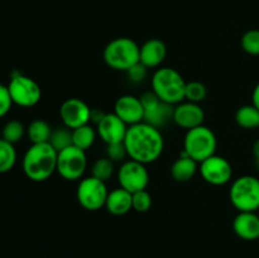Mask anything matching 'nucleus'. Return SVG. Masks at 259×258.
I'll use <instances>...</instances> for the list:
<instances>
[{"instance_id":"f3484780","label":"nucleus","mask_w":259,"mask_h":258,"mask_svg":"<svg viewBox=\"0 0 259 258\" xmlns=\"http://www.w3.org/2000/svg\"><path fill=\"white\" fill-rule=\"evenodd\" d=\"M233 230L243 240L259 239V217L257 211H239L233 220Z\"/></svg>"},{"instance_id":"72a5a7b5","label":"nucleus","mask_w":259,"mask_h":258,"mask_svg":"<svg viewBox=\"0 0 259 258\" xmlns=\"http://www.w3.org/2000/svg\"><path fill=\"white\" fill-rule=\"evenodd\" d=\"M106 113H104V111H101L100 109H91V116H90V121H93V123L98 124L99 121L101 120V119L104 118V115H105Z\"/></svg>"},{"instance_id":"cd10ccee","label":"nucleus","mask_w":259,"mask_h":258,"mask_svg":"<svg viewBox=\"0 0 259 258\" xmlns=\"http://www.w3.org/2000/svg\"><path fill=\"white\" fill-rule=\"evenodd\" d=\"M207 95V89L201 81H190L186 82L185 89V100L191 101V103L200 104L205 100Z\"/></svg>"},{"instance_id":"c9c22d12","label":"nucleus","mask_w":259,"mask_h":258,"mask_svg":"<svg viewBox=\"0 0 259 258\" xmlns=\"http://www.w3.org/2000/svg\"><path fill=\"white\" fill-rule=\"evenodd\" d=\"M253 156H254L255 163H257L258 168H259V139L255 141V143L253 144Z\"/></svg>"},{"instance_id":"c756f323","label":"nucleus","mask_w":259,"mask_h":258,"mask_svg":"<svg viewBox=\"0 0 259 258\" xmlns=\"http://www.w3.org/2000/svg\"><path fill=\"white\" fill-rule=\"evenodd\" d=\"M132 205L137 212H147L152 206V196L147 190L132 194Z\"/></svg>"},{"instance_id":"dca6fc26","label":"nucleus","mask_w":259,"mask_h":258,"mask_svg":"<svg viewBox=\"0 0 259 258\" xmlns=\"http://www.w3.org/2000/svg\"><path fill=\"white\" fill-rule=\"evenodd\" d=\"M114 113L128 126L144 121V109L141 98L134 95H121L114 104Z\"/></svg>"},{"instance_id":"5701e85b","label":"nucleus","mask_w":259,"mask_h":258,"mask_svg":"<svg viewBox=\"0 0 259 258\" xmlns=\"http://www.w3.org/2000/svg\"><path fill=\"white\" fill-rule=\"evenodd\" d=\"M235 121L240 128H259V109L255 108L253 104L240 106L235 113Z\"/></svg>"},{"instance_id":"4be33fe9","label":"nucleus","mask_w":259,"mask_h":258,"mask_svg":"<svg viewBox=\"0 0 259 258\" xmlns=\"http://www.w3.org/2000/svg\"><path fill=\"white\" fill-rule=\"evenodd\" d=\"M96 138H98V132H96V128H94L90 124L72 129V146L83 151L90 149L95 143Z\"/></svg>"},{"instance_id":"4468645a","label":"nucleus","mask_w":259,"mask_h":258,"mask_svg":"<svg viewBox=\"0 0 259 258\" xmlns=\"http://www.w3.org/2000/svg\"><path fill=\"white\" fill-rule=\"evenodd\" d=\"M172 120L180 128L189 131V129L196 128V126L204 124L205 111L200 104L184 100L182 103L174 106Z\"/></svg>"},{"instance_id":"412c9836","label":"nucleus","mask_w":259,"mask_h":258,"mask_svg":"<svg viewBox=\"0 0 259 258\" xmlns=\"http://www.w3.org/2000/svg\"><path fill=\"white\" fill-rule=\"evenodd\" d=\"M52 126L43 119H34L27 126V137L32 144L48 143L52 134Z\"/></svg>"},{"instance_id":"1a4fd4ad","label":"nucleus","mask_w":259,"mask_h":258,"mask_svg":"<svg viewBox=\"0 0 259 258\" xmlns=\"http://www.w3.org/2000/svg\"><path fill=\"white\" fill-rule=\"evenodd\" d=\"M88 168L86 151L70 146L57 154V174L67 181L81 180Z\"/></svg>"},{"instance_id":"393cba45","label":"nucleus","mask_w":259,"mask_h":258,"mask_svg":"<svg viewBox=\"0 0 259 258\" xmlns=\"http://www.w3.org/2000/svg\"><path fill=\"white\" fill-rule=\"evenodd\" d=\"M27 134V126L22 121L13 119L7 121L2 129V138L12 144H17Z\"/></svg>"},{"instance_id":"ddd939ff","label":"nucleus","mask_w":259,"mask_h":258,"mask_svg":"<svg viewBox=\"0 0 259 258\" xmlns=\"http://www.w3.org/2000/svg\"><path fill=\"white\" fill-rule=\"evenodd\" d=\"M91 109L88 104L78 98L66 99L60 108V118L63 125L76 129L90 123Z\"/></svg>"},{"instance_id":"6e6552de","label":"nucleus","mask_w":259,"mask_h":258,"mask_svg":"<svg viewBox=\"0 0 259 258\" xmlns=\"http://www.w3.org/2000/svg\"><path fill=\"white\" fill-rule=\"evenodd\" d=\"M109 190L106 182L94 176L83 177L76 189V199L78 204L89 211H96L105 207Z\"/></svg>"},{"instance_id":"e433bc0d","label":"nucleus","mask_w":259,"mask_h":258,"mask_svg":"<svg viewBox=\"0 0 259 258\" xmlns=\"http://www.w3.org/2000/svg\"><path fill=\"white\" fill-rule=\"evenodd\" d=\"M257 214H258V217H259V209L257 210Z\"/></svg>"},{"instance_id":"7ed1b4c3","label":"nucleus","mask_w":259,"mask_h":258,"mask_svg":"<svg viewBox=\"0 0 259 258\" xmlns=\"http://www.w3.org/2000/svg\"><path fill=\"white\" fill-rule=\"evenodd\" d=\"M152 91L164 103L177 105L185 100L186 81L181 73L172 67H159L151 78Z\"/></svg>"},{"instance_id":"2f4dec72","label":"nucleus","mask_w":259,"mask_h":258,"mask_svg":"<svg viewBox=\"0 0 259 258\" xmlns=\"http://www.w3.org/2000/svg\"><path fill=\"white\" fill-rule=\"evenodd\" d=\"M147 73H148V68L141 62H138L137 65H134L133 67H131L128 71H126L128 78L134 83L143 82L147 77Z\"/></svg>"},{"instance_id":"6ab92c4d","label":"nucleus","mask_w":259,"mask_h":258,"mask_svg":"<svg viewBox=\"0 0 259 258\" xmlns=\"http://www.w3.org/2000/svg\"><path fill=\"white\" fill-rule=\"evenodd\" d=\"M105 209L108 210L110 214L115 215V217H121L125 215L133 209L132 205V194L126 190L118 187L111 191H109L108 197H106Z\"/></svg>"},{"instance_id":"a878e982","label":"nucleus","mask_w":259,"mask_h":258,"mask_svg":"<svg viewBox=\"0 0 259 258\" xmlns=\"http://www.w3.org/2000/svg\"><path fill=\"white\" fill-rule=\"evenodd\" d=\"M48 143L57 152L72 146V129L67 128L65 125L61 126V128L53 129Z\"/></svg>"},{"instance_id":"f704fd0d","label":"nucleus","mask_w":259,"mask_h":258,"mask_svg":"<svg viewBox=\"0 0 259 258\" xmlns=\"http://www.w3.org/2000/svg\"><path fill=\"white\" fill-rule=\"evenodd\" d=\"M252 104L255 106V108L259 109V82L255 85V88L253 89Z\"/></svg>"},{"instance_id":"bb28decb","label":"nucleus","mask_w":259,"mask_h":258,"mask_svg":"<svg viewBox=\"0 0 259 258\" xmlns=\"http://www.w3.org/2000/svg\"><path fill=\"white\" fill-rule=\"evenodd\" d=\"M114 171H115L114 162L106 156L98 158L91 166V176L96 177L104 182H106L113 176Z\"/></svg>"},{"instance_id":"a211bd4d","label":"nucleus","mask_w":259,"mask_h":258,"mask_svg":"<svg viewBox=\"0 0 259 258\" xmlns=\"http://www.w3.org/2000/svg\"><path fill=\"white\" fill-rule=\"evenodd\" d=\"M167 56V47L158 38H151L141 46L139 62L147 68H157L163 63Z\"/></svg>"},{"instance_id":"b1692460","label":"nucleus","mask_w":259,"mask_h":258,"mask_svg":"<svg viewBox=\"0 0 259 258\" xmlns=\"http://www.w3.org/2000/svg\"><path fill=\"white\" fill-rule=\"evenodd\" d=\"M15 163H17L15 144L0 138V174H7V172L12 171Z\"/></svg>"},{"instance_id":"aec40b11","label":"nucleus","mask_w":259,"mask_h":258,"mask_svg":"<svg viewBox=\"0 0 259 258\" xmlns=\"http://www.w3.org/2000/svg\"><path fill=\"white\" fill-rule=\"evenodd\" d=\"M199 171V163L191 157L187 156L185 152H182L181 156L172 163L171 166V176L177 182H187L196 175Z\"/></svg>"},{"instance_id":"20e7f679","label":"nucleus","mask_w":259,"mask_h":258,"mask_svg":"<svg viewBox=\"0 0 259 258\" xmlns=\"http://www.w3.org/2000/svg\"><path fill=\"white\" fill-rule=\"evenodd\" d=\"M141 46L128 37H119L105 46L103 58L106 66L115 71H126L139 62Z\"/></svg>"},{"instance_id":"9d476101","label":"nucleus","mask_w":259,"mask_h":258,"mask_svg":"<svg viewBox=\"0 0 259 258\" xmlns=\"http://www.w3.org/2000/svg\"><path fill=\"white\" fill-rule=\"evenodd\" d=\"M146 166L131 158L124 161L118 169V182L121 189L131 194L146 190L149 184V172Z\"/></svg>"},{"instance_id":"f03ea898","label":"nucleus","mask_w":259,"mask_h":258,"mask_svg":"<svg viewBox=\"0 0 259 258\" xmlns=\"http://www.w3.org/2000/svg\"><path fill=\"white\" fill-rule=\"evenodd\" d=\"M57 154L50 143L32 144L23 156V172L32 181H46L57 171Z\"/></svg>"},{"instance_id":"473e14b6","label":"nucleus","mask_w":259,"mask_h":258,"mask_svg":"<svg viewBox=\"0 0 259 258\" xmlns=\"http://www.w3.org/2000/svg\"><path fill=\"white\" fill-rule=\"evenodd\" d=\"M12 106H13V101H12V98H10L8 86L0 83V119L4 118V116L9 113Z\"/></svg>"},{"instance_id":"9b49d317","label":"nucleus","mask_w":259,"mask_h":258,"mask_svg":"<svg viewBox=\"0 0 259 258\" xmlns=\"http://www.w3.org/2000/svg\"><path fill=\"white\" fill-rule=\"evenodd\" d=\"M142 105L144 109V121L156 128L166 125L172 120L174 105L162 101L153 91H147L141 95Z\"/></svg>"},{"instance_id":"c85d7f7f","label":"nucleus","mask_w":259,"mask_h":258,"mask_svg":"<svg viewBox=\"0 0 259 258\" xmlns=\"http://www.w3.org/2000/svg\"><path fill=\"white\" fill-rule=\"evenodd\" d=\"M240 46L250 56H259V29H249L242 35Z\"/></svg>"},{"instance_id":"2eb2a0df","label":"nucleus","mask_w":259,"mask_h":258,"mask_svg":"<svg viewBox=\"0 0 259 258\" xmlns=\"http://www.w3.org/2000/svg\"><path fill=\"white\" fill-rule=\"evenodd\" d=\"M129 126L115 113H106L104 118L96 124L98 137L105 144L124 142Z\"/></svg>"},{"instance_id":"7c9ffc66","label":"nucleus","mask_w":259,"mask_h":258,"mask_svg":"<svg viewBox=\"0 0 259 258\" xmlns=\"http://www.w3.org/2000/svg\"><path fill=\"white\" fill-rule=\"evenodd\" d=\"M106 157L110 158L114 163H116V162H121V163H123L124 159L128 157L126 148L125 146H124V142L106 144Z\"/></svg>"},{"instance_id":"423d86ee","label":"nucleus","mask_w":259,"mask_h":258,"mask_svg":"<svg viewBox=\"0 0 259 258\" xmlns=\"http://www.w3.org/2000/svg\"><path fill=\"white\" fill-rule=\"evenodd\" d=\"M229 200L238 211H257L259 209V179L244 175L232 182Z\"/></svg>"},{"instance_id":"39448f33","label":"nucleus","mask_w":259,"mask_h":258,"mask_svg":"<svg viewBox=\"0 0 259 258\" xmlns=\"http://www.w3.org/2000/svg\"><path fill=\"white\" fill-rule=\"evenodd\" d=\"M218 148V139L214 132L206 125L189 129L184 138V152L192 159L201 163L214 156Z\"/></svg>"},{"instance_id":"f257e3e1","label":"nucleus","mask_w":259,"mask_h":258,"mask_svg":"<svg viewBox=\"0 0 259 258\" xmlns=\"http://www.w3.org/2000/svg\"><path fill=\"white\" fill-rule=\"evenodd\" d=\"M124 146L129 158L148 164L156 162L162 156L164 139L158 128L142 121L129 126L124 138Z\"/></svg>"},{"instance_id":"f8f14e48","label":"nucleus","mask_w":259,"mask_h":258,"mask_svg":"<svg viewBox=\"0 0 259 258\" xmlns=\"http://www.w3.org/2000/svg\"><path fill=\"white\" fill-rule=\"evenodd\" d=\"M199 171L205 182L212 186L227 185L233 177L232 163L225 157L218 156L217 153L199 163Z\"/></svg>"},{"instance_id":"0eeeda50","label":"nucleus","mask_w":259,"mask_h":258,"mask_svg":"<svg viewBox=\"0 0 259 258\" xmlns=\"http://www.w3.org/2000/svg\"><path fill=\"white\" fill-rule=\"evenodd\" d=\"M10 98L13 104L20 108H32L37 105L42 98V90L39 83L29 76L20 72H13L8 83Z\"/></svg>"}]
</instances>
